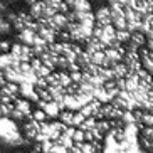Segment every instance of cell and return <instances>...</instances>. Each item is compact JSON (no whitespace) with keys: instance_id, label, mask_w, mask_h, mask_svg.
<instances>
[{"instance_id":"1","label":"cell","mask_w":153,"mask_h":153,"mask_svg":"<svg viewBox=\"0 0 153 153\" xmlns=\"http://www.w3.org/2000/svg\"><path fill=\"white\" fill-rule=\"evenodd\" d=\"M36 104H37V108L42 109V111L47 114L49 120H54V118L57 120L59 114H61V111H62V109L59 108V104L56 103V101H49V103H45V101H37Z\"/></svg>"},{"instance_id":"12","label":"cell","mask_w":153,"mask_h":153,"mask_svg":"<svg viewBox=\"0 0 153 153\" xmlns=\"http://www.w3.org/2000/svg\"><path fill=\"white\" fill-rule=\"evenodd\" d=\"M138 0H118V5H121L123 9H135Z\"/></svg>"},{"instance_id":"4","label":"cell","mask_w":153,"mask_h":153,"mask_svg":"<svg viewBox=\"0 0 153 153\" xmlns=\"http://www.w3.org/2000/svg\"><path fill=\"white\" fill-rule=\"evenodd\" d=\"M30 69H32V72H34L37 77H47L51 72H52V71H49V69L41 62V59H39V57H34L30 61Z\"/></svg>"},{"instance_id":"7","label":"cell","mask_w":153,"mask_h":153,"mask_svg":"<svg viewBox=\"0 0 153 153\" xmlns=\"http://www.w3.org/2000/svg\"><path fill=\"white\" fill-rule=\"evenodd\" d=\"M104 150V145L103 143H96V141H93V143H88V141H84L81 146V153H101Z\"/></svg>"},{"instance_id":"11","label":"cell","mask_w":153,"mask_h":153,"mask_svg":"<svg viewBox=\"0 0 153 153\" xmlns=\"http://www.w3.org/2000/svg\"><path fill=\"white\" fill-rule=\"evenodd\" d=\"M12 49V42L10 41H0V54H9Z\"/></svg>"},{"instance_id":"14","label":"cell","mask_w":153,"mask_h":153,"mask_svg":"<svg viewBox=\"0 0 153 153\" xmlns=\"http://www.w3.org/2000/svg\"><path fill=\"white\" fill-rule=\"evenodd\" d=\"M7 84V79H5V74H4V71H0V89L4 88V86Z\"/></svg>"},{"instance_id":"15","label":"cell","mask_w":153,"mask_h":153,"mask_svg":"<svg viewBox=\"0 0 153 153\" xmlns=\"http://www.w3.org/2000/svg\"><path fill=\"white\" fill-rule=\"evenodd\" d=\"M108 2V7H113V5H118V0H106Z\"/></svg>"},{"instance_id":"17","label":"cell","mask_w":153,"mask_h":153,"mask_svg":"<svg viewBox=\"0 0 153 153\" xmlns=\"http://www.w3.org/2000/svg\"><path fill=\"white\" fill-rule=\"evenodd\" d=\"M0 104H2V101H0Z\"/></svg>"},{"instance_id":"9","label":"cell","mask_w":153,"mask_h":153,"mask_svg":"<svg viewBox=\"0 0 153 153\" xmlns=\"http://www.w3.org/2000/svg\"><path fill=\"white\" fill-rule=\"evenodd\" d=\"M114 37H116V42L121 45H126L128 42H130V37H131V32L126 30V29H123V30H116V34H114Z\"/></svg>"},{"instance_id":"3","label":"cell","mask_w":153,"mask_h":153,"mask_svg":"<svg viewBox=\"0 0 153 153\" xmlns=\"http://www.w3.org/2000/svg\"><path fill=\"white\" fill-rule=\"evenodd\" d=\"M94 22L96 25H111V10L109 7H99L98 10L94 12Z\"/></svg>"},{"instance_id":"5","label":"cell","mask_w":153,"mask_h":153,"mask_svg":"<svg viewBox=\"0 0 153 153\" xmlns=\"http://www.w3.org/2000/svg\"><path fill=\"white\" fill-rule=\"evenodd\" d=\"M14 108L17 111H20L22 114H25V118H30V113H32V103L25 98H20L19 96L17 99L14 101Z\"/></svg>"},{"instance_id":"2","label":"cell","mask_w":153,"mask_h":153,"mask_svg":"<svg viewBox=\"0 0 153 153\" xmlns=\"http://www.w3.org/2000/svg\"><path fill=\"white\" fill-rule=\"evenodd\" d=\"M45 22H47V25H49L51 29H54L56 32H62L68 29V15L66 14H56L52 15V17L45 19Z\"/></svg>"},{"instance_id":"16","label":"cell","mask_w":153,"mask_h":153,"mask_svg":"<svg viewBox=\"0 0 153 153\" xmlns=\"http://www.w3.org/2000/svg\"><path fill=\"white\" fill-rule=\"evenodd\" d=\"M24 2H25L27 5H30V7H32V5H34V4L37 2V0H24Z\"/></svg>"},{"instance_id":"10","label":"cell","mask_w":153,"mask_h":153,"mask_svg":"<svg viewBox=\"0 0 153 153\" xmlns=\"http://www.w3.org/2000/svg\"><path fill=\"white\" fill-rule=\"evenodd\" d=\"M72 140H74V143H84V131L76 128L74 135H72Z\"/></svg>"},{"instance_id":"6","label":"cell","mask_w":153,"mask_h":153,"mask_svg":"<svg viewBox=\"0 0 153 153\" xmlns=\"http://www.w3.org/2000/svg\"><path fill=\"white\" fill-rule=\"evenodd\" d=\"M36 39H37V34L34 30H30V29H24V30L19 32V42L24 44V45L32 47L34 42H36Z\"/></svg>"},{"instance_id":"8","label":"cell","mask_w":153,"mask_h":153,"mask_svg":"<svg viewBox=\"0 0 153 153\" xmlns=\"http://www.w3.org/2000/svg\"><path fill=\"white\" fill-rule=\"evenodd\" d=\"M27 120H34V121H37V123H45V121H51L49 118H47V114H45V113L42 111V109H39V108L32 109L30 118H27Z\"/></svg>"},{"instance_id":"13","label":"cell","mask_w":153,"mask_h":153,"mask_svg":"<svg viewBox=\"0 0 153 153\" xmlns=\"http://www.w3.org/2000/svg\"><path fill=\"white\" fill-rule=\"evenodd\" d=\"M10 118H12V120H27V118H25V114H22V113L17 111L15 108H14V111L10 113Z\"/></svg>"}]
</instances>
